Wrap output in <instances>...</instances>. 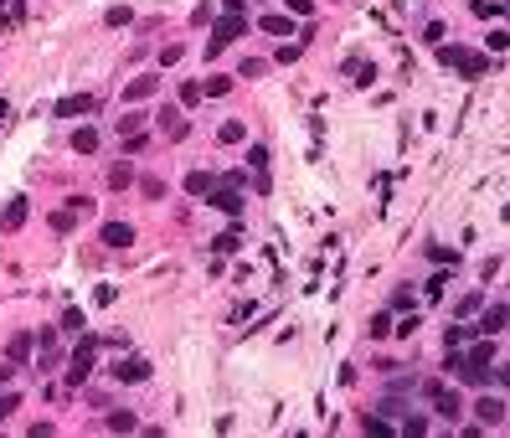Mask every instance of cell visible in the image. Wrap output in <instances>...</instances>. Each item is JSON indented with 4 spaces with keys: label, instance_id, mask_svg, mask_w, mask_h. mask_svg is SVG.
<instances>
[{
    "label": "cell",
    "instance_id": "1",
    "mask_svg": "<svg viewBox=\"0 0 510 438\" xmlns=\"http://www.w3.org/2000/svg\"><path fill=\"white\" fill-rule=\"evenodd\" d=\"M438 62H443V68H459L464 78H479L484 73V57L469 52V47H438Z\"/></svg>",
    "mask_w": 510,
    "mask_h": 438
},
{
    "label": "cell",
    "instance_id": "2",
    "mask_svg": "<svg viewBox=\"0 0 510 438\" xmlns=\"http://www.w3.org/2000/svg\"><path fill=\"white\" fill-rule=\"evenodd\" d=\"M242 31H248V16H222L217 26H212V41H207V57H217L227 41H237Z\"/></svg>",
    "mask_w": 510,
    "mask_h": 438
},
{
    "label": "cell",
    "instance_id": "3",
    "mask_svg": "<svg viewBox=\"0 0 510 438\" xmlns=\"http://www.w3.org/2000/svg\"><path fill=\"white\" fill-rule=\"evenodd\" d=\"M88 212H93V202H88V196H73V202H62V207L52 212V232H73Z\"/></svg>",
    "mask_w": 510,
    "mask_h": 438
},
{
    "label": "cell",
    "instance_id": "4",
    "mask_svg": "<svg viewBox=\"0 0 510 438\" xmlns=\"http://www.w3.org/2000/svg\"><path fill=\"white\" fill-rule=\"evenodd\" d=\"M207 196H212V207H217L222 217H242V186H232V181H217Z\"/></svg>",
    "mask_w": 510,
    "mask_h": 438
},
{
    "label": "cell",
    "instance_id": "5",
    "mask_svg": "<svg viewBox=\"0 0 510 438\" xmlns=\"http://www.w3.org/2000/svg\"><path fill=\"white\" fill-rule=\"evenodd\" d=\"M428 402H433V412H443L449 423L464 412V407H459V392H454V387H443V382H428Z\"/></svg>",
    "mask_w": 510,
    "mask_h": 438
},
{
    "label": "cell",
    "instance_id": "6",
    "mask_svg": "<svg viewBox=\"0 0 510 438\" xmlns=\"http://www.w3.org/2000/svg\"><path fill=\"white\" fill-rule=\"evenodd\" d=\"M155 124L165 129V140H186V114H181L175 103H165V108H160V119H155Z\"/></svg>",
    "mask_w": 510,
    "mask_h": 438
},
{
    "label": "cell",
    "instance_id": "7",
    "mask_svg": "<svg viewBox=\"0 0 510 438\" xmlns=\"http://www.w3.org/2000/svg\"><path fill=\"white\" fill-rule=\"evenodd\" d=\"M479 428H500L505 423V397H479Z\"/></svg>",
    "mask_w": 510,
    "mask_h": 438
},
{
    "label": "cell",
    "instance_id": "8",
    "mask_svg": "<svg viewBox=\"0 0 510 438\" xmlns=\"http://www.w3.org/2000/svg\"><path fill=\"white\" fill-rule=\"evenodd\" d=\"M26 196H11V202H6V212H0V227H6V232H16V227H26Z\"/></svg>",
    "mask_w": 510,
    "mask_h": 438
},
{
    "label": "cell",
    "instance_id": "9",
    "mask_svg": "<svg viewBox=\"0 0 510 438\" xmlns=\"http://www.w3.org/2000/svg\"><path fill=\"white\" fill-rule=\"evenodd\" d=\"M114 377H119V382H145V377H150V361H140V356L114 361Z\"/></svg>",
    "mask_w": 510,
    "mask_h": 438
},
{
    "label": "cell",
    "instance_id": "10",
    "mask_svg": "<svg viewBox=\"0 0 510 438\" xmlns=\"http://www.w3.org/2000/svg\"><path fill=\"white\" fill-rule=\"evenodd\" d=\"M129 243H135V227L129 222H108L103 227V248H129Z\"/></svg>",
    "mask_w": 510,
    "mask_h": 438
},
{
    "label": "cell",
    "instance_id": "11",
    "mask_svg": "<svg viewBox=\"0 0 510 438\" xmlns=\"http://www.w3.org/2000/svg\"><path fill=\"white\" fill-rule=\"evenodd\" d=\"M155 88H160V78L145 73V78H135V83H124V98H129V103H140V98H150V93H155Z\"/></svg>",
    "mask_w": 510,
    "mask_h": 438
},
{
    "label": "cell",
    "instance_id": "12",
    "mask_svg": "<svg viewBox=\"0 0 510 438\" xmlns=\"http://www.w3.org/2000/svg\"><path fill=\"white\" fill-rule=\"evenodd\" d=\"M474 330H479V335H500V330H505V304H490V310H484V320L474 325Z\"/></svg>",
    "mask_w": 510,
    "mask_h": 438
},
{
    "label": "cell",
    "instance_id": "13",
    "mask_svg": "<svg viewBox=\"0 0 510 438\" xmlns=\"http://www.w3.org/2000/svg\"><path fill=\"white\" fill-rule=\"evenodd\" d=\"M479 330H474V325H449V330H443V350H459L464 340H474Z\"/></svg>",
    "mask_w": 510,
    "mask_h": 438
},
{
    "label": "cell",
    "instance_id": "14",
    "mask_svg": "<svg viewBox=\"0 0 510 438\" xmlns=\"http://www.w3.org/2000/svg\"><path fill=\"white\" fill-rule=\"evenodd\" d=\"M258 26H263V31H269V36H283V41H289V31H294V21L274 11V16H263V21H258Z\"/></svg>",
    "mask_w": 510,
    "mask_h": 438
},
{
    "label": "cell",
    "instance_id": "15",
    "mask_svg": "<svg viewBox=\"0 0 510 438\" xmlns=\"http://www.w3.org/2000/svg\"><path fill=\"white\" fill-rule=\"evenodd\" d=\"M108 186H114V191H124V186H135V165H129V160H119V165H108Z\"/></svg>",
    "mask_w": 510,
    "mask_h": 438
},
{
    "label": "cell",
    "instance_id": "16",
    "mask_svg": "<svg viewBox=\"0 0 510 438\" xmlns=\"http://www.w3.org/2000/svg\"><path fill=\"white\" fill-rule=\"evenodd\" d=\"M212 186H217V175H212V170H191V175H186V191H191V196H207Z\"/></svg>",
    "mask_w": 510,
    "mask_h": 438
},
{
    "label": "cell",
    "instance_id": "17",
    "mask_svg": "<svg viewBox=\"0 0 510 438\" xmlns=\"http://www.w3.org/2000/svg\"><path fill=\"white\" fill-rule=\"evenodd\" d=\"M73 150H78V155H93V150H98V129H73Z\"/></svg>",
    "mask_w": 510,
    "mask_h": 438
},
{
    "label": "cell",
    "instance_id": "18",
    "mask_svg": "<svg viewBox=\"0 0 510 438\" xmlns=\"http://www.w3.org/2000/svg\"><path fill=\"white\" fill-rule=\"evenodd\" d=\"M83 108H93V98H88V93H78V98H62V103H57V114H62V119H73V114H83Z\"/></svg>",
    "mask_w": 510,
    "mask_h": 438
},
{
    "label": "cell",
    "instance_id": "19",
    "mask_svg": "<svg viewBox=\"0 0 510 438\" xmlns=\"http://www.w3.org/2000/svg\"><path fill=\"white\" fill-rule=\"evenodd\" d=\"M237 248H242V232H237V227H232V232H222L217 243H212V253H222V258H227V253H237Z\"/></svg>",
    "mask_w": 510,
    "mask_h": 438
},
{
    "label": "cell",
    "instance_id": "20",
    "mask_svg": "<svg viewBox=\"0 0 510 438\" xmlns=\"http://www.w3.org/2000/svg\"><path fill=\"white\" fill-rule=\"evenodd\" d=\"M108 428H114V433H135L140 423H135V412H124V407H119V412H108Z\"/></svg>",
    "mask_w": 510,
    "mask_h": 438
},
{
    "label": "cell",
    "instance_id": "21",
    "mask_svg": "<svg viewBox=\"0 0 510 438\" xmlns=\"http://www.w3.org/2000/svg\"><path fill=\"white\" fill-rule=\"evenodd\" d=\"M202 98H207V88H202V83H181V108H196Z\"/></svg>",
    "mask_w": 510,
    "mask_h": 438
},
{
    "label": "cell",
    "instance_id": "22",
    "mask_svg": "<svg viewBox=\"0 0 510 438\" xmlns=\"http://www.w3.org/2000/svg\"><path fill=\"white\" fill-rule=\"evenodd\" d=\"M26 350H31V335L16 330V335H11V361H26Z\"/></svg>",
    "mask_w": 510,
    "mask_h": 438
},
{
    "label": "cell",
    "instance_id": "23",
    "mask_svg": "<svg viewBox=\"0 0 510 438\" xmlns=\"http://www.w3.org/2000/svg\"><path fill=\"white\" fill-rule=\"evenodd\" d=\"M217 140H222V145H237V140H242V124H237V119H227V124L217 129Z\"/></svg>",
    "mask_w": 510,
    "mask_h": 438
},
{
    "label": "cell",
    "instance_id": "24",
    "mask_svg": "<svg viewBox=\"0 0 510 438\" xmlns=\"http://www.w3.org/2000/svg\"><path fill=\"white\" fill-rule=\"evenodd\" d=\"M248 165H253L258 175H269V150H263V145H253V150H248Z\"/></svg>",
    "mask_w": 510,
    "mask_h": 438
},
{
    "label": "cell",
    "instance_id": "25",
    "mask_svg": "<svg viewBox=\"0 0 510 438\" xmlns=\"http://www.w3.org/2000/svg\"><path fill=\"white\" fill-rule=\"evenodd\" d=\"M222 93H232V78H207V98H222Z\"/></svg>",
    "mask_w": 510,
    "mask_h": 438
},
{
    "label": "cell",
    "instance_id": "26",
    "mask_svg": "<svg viewBox=\"0 0 510 438\" xmlns=\"http://www.w3.org/2000/svg\"><path fill=\"white\" fill-rule=\"evenodd\" d=\"M500 11H505L500 0H474V16H479V21H490V16H500Z\"/></svg>",
    "mask_w": 510,
    "mask_h": 438
},
{
    "label": "cell",
    "instance_id": "27",
    "mask_svg": "<svg viewBox=\"0 0 510 438\" xmlns=\"http://www.w3.org/2000/svg\"><path fill=\"white\" fill-rule=\"evenodd\" d=\"M366 335H376V340L392 335V315H371V330H366Z\"/></svg>",
    "mask_w": 510,
    "mask_h": 438
},
{
    "label": "cell",
    "instance_id": "28",
    "mask_svg": "<svg viewBox=\"0 0 510 438\" xmlns=\"http://www.w3.org/2000/svg\"><path fill=\"white\" fill-rule=\"evenodd\" d=\"M140 129H145V114H124L119 119V135H140Z\"/></svg>",
    "mask_w": 510,
    "mask_h": 438
},
{
    "label": "cell",
    "instance_id": "29",
    "mask_svg": "<svg viewBox=\"0 0 510 438\" xmlns=\"http://www.w3.org/2000/svg\"><path fill=\"white\" fill-rule=\"evenodd\" d=\"M402 433H412V438H417V433H428V418H417V412L407 418V412H402Z\"/></svg>",
    "mask_w": 510,
    "mask_h": 438
},
{
    "label": "cell",
    "instance_id": "30",
    "mask_svg": "<svg viewBox=\"0 0 510 438\" xmlns=\"http://www.w3.org/2000/svg\"><path fill=\"white\" fill-rule=\"evenodd\" d=\"M428 258H433V263H449V268H454V263H459V248H428Z\"/></svg>",
    "mask_w": 510,
    "mask_h": 438
},
{
    "label": "cell",
    "instance_id": "31",
    "mask_svg": "<svg viewBox=\"0 0 510 438\" xmlns=\"http://www.w3.org/2000/svg\"><path fill=\"white\" fill-rule=\"evenodd\" d=\"M474 310H484V294H464L459 299V315H474Z\"/></svg>",
    "mask_w": 510,
    "mask_h": 438
},
{
    "label": "cell",
    "instance_id": "32",
    "mask_svg": "<svg viewBox=\"0 0 510 438\" xmlns=\"http://www.w3.org/2000/svg\"><path fill=\"white\" fill-rule=\"evenodd\" d=\"M62 330H73V335H83V310H68V315H62Z\"/></svg>",
    "mask_w": 510,
    "mask_h": 438
},
{
    "label": "cell",
    "instance_id": "33",
    "mask_svg": "<svg viewBox=\"0 0 510 438\" xmlns=\"http://www.w3.org/2000/svg\"><path fill=\"white\" fill-rule=\"evenodd\" d=\"M350 73H356V83L366 88V83H376V68H371V62H366V68H361V62H350Z\"/></svg>",
    "mask_w": 510,
    "mask_h": 438
},
{
    "label": "cell",
    "instance_id": "34",
    "mask_svg": "<svg viewBox=\"0 0 510 438\" xmlns=\"http://www.w3.org/2000/svg\"><path fill=\"white\" fill-rule=\"evenodd\" d=\"M129 21H135V16H129V6H114V11H108V26H129Z\"/></svg>",
    "mask_w": 510,
    "mask_h": 438
},
{
    "label": "cell",
    "instance_id": "35",
    "mask_svg": "<svg viewBox=\"0 0 510 438\" xmlns=\"http://www.w3.org/2000/svg\"><path fill=\"white\" fill-rule=\"evenodd\" d=\"M145 145H150V140H145V129H140V135H124V150H129V155H140Z\"/></svg>",
    "mask_w": 510,
    "mask_h": 438
},
{
    "label": "cell",
    "instance_id": "36",
    "mask_svg": "<svg viewBox=\"0 0 510 438\" xmlns=\"http://www.w3.org/2000/svg\"><path fill=\"white\" fill-rule=\"evenodd\" d=\"M16 407H21V397H16V392H6V397H0V418H11Z\"/></svg>",
    "mask_w": 510,
    "mask_h": 438
},
{
    "label": "cell",
    "instance_id": "37",
    "mask_svg": "<svg viewBox=\"0 0 510 438\" xmlns=\"http://www.w3.org/2000/svg\"><path fill=\"white\" fill-rule=\"evenodd\" d=\"M145 196H150V202H160V196H165V181H155V175H150V181H145Z\"/></svg>",
    "mask_w": 510,
    "mask_h": 438
},
{
    "label": "cell",
    "instance_id": "38",
    "mask_svg": "<svg viewBox=\"0 0 510 438\" xmlns=\"http://www.w3.org/2000/svg\"><path fill=\"white\" fill-rule=\"evenodd\" d=\"M181 52H186V47H165V52H160V68H175V62H181Z\"/></svg>",
    "mask_w": 510,
    "mask_h": 438
},
{
    "label": "cell",
    "instance_id": "39",
    "mask_svg": "<svg viewBox=\"0 0 510 438\" xmlns=\"http://www.w3.org/2000/svg\"><path fill=\"white\" fill-rule=\"evenodd\" d=\"M289 11L294 16H315V0H289Z\"/></svg>",
    "mask_w": 510,
    "mask_h": 438
},
{
    "label": "cell",
    "instance_id": "40",
    "mask_svg": "<svg viewBox=\"0 0 510 438\" xmlns=\"http://www.w3.org/2000/svg\"><path fill=\"white\" fill-rule=\"evenodd\" d=\"M242 6H248V0H222V16H242Z\"/></svg>",
    "mask_w": 510,
    "mask_h": 438
},
{
    "label": "cell",
    "instance_id": "41",
    "mask_svg": "<svg viewBox=\"0 0 510 438\" xmlns=\"http://www.w3.org/2000/svg\"><path fill=\"white\" fill-rule=\"evenodd\" d=\"M6 382H11V366H0V387H6Z\"/></svg>",
    "mask_w": 510,
    "mask_h": 438
},
{
    "label": "cell",
    "instance_id": "42",
    "mask_svg": "<svg viewBox=\"0 0 510 438\" xmlns=\"http://www.w3.org/2000/svg\"><path fill=\"white\" fill-rule=\"evenodd\" d=\"M6 11H11V0H0V16H6Z\"/></svg>",
    "mask_w": 510,
    "mask_h": 438
},
{
    "label": "cell",
    "instance_id": "43",
    "mask_svg": "<svg viewBox=\"0 0 510 438\" xmlns=\"http://www.w3.org/2000/svg\"><path fill=\"white\" fill-rule=\"evenodd\" d=\"M0 119H6V103H0Z\"/></svg>",
    "mask_w": 510,
    "mask_h": 438
}]
</instances>
